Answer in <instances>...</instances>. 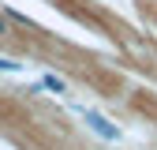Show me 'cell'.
<instances>
[{"label": "cell", "instance_id": "7a4b0ae2", "mask_svg": "<svg viewBox=\"0 0 157 150\" xmlns=\"http://www.w3.org/2000/svg\"><path fill=\"white\" fill-rule=\"evenodd\" d=\"M41 83H45V86H49L52 94H67V83H64V79H56V75H45Z\"/></svg>", "mask_w": 157, "mask_h": 150}, {"label": "cell", "instance_id": "6da1fadb", "mask_svg": "<svg viewBox=\"0 0 157 150\" xmlns=\"http://www.w3.org/2000/svg\"><path fill=\"white\" fill-rule=\"evenodd\" d=\"M86 124L97 131V135H105V139H120V128H112V124L101 116V112H86Z\"/></svg>", "mask_w": 157, "mask_h": 150}, {"label": "cell", "instance_id": "277c9868", "mask_svg": "<svg viewBox=\"0 0 157 150\" xmlns=\"http://www.w3.org/2000/svg\"><path fill=\"white\" fill-rule=\"evenodd\" d=\"M0 38H11V26H8V19L0 15Z\"/></svg>", "mask_w": 157, "mask_h": 150}, {"label": "cell", "instance_id": "3957f363", "mask_svg": "<svg viewBox=\"0 0 157 150\" xmlns=\"http://www.w3.org/2000/svg\"><path fill=\"white\" fill-rule=\"evenodd\" d=\"M0 71H19V64H15V60H8V56H0Z\"/></svg>", "mask_w": 157, "mask_h": 150}]
</instances>
